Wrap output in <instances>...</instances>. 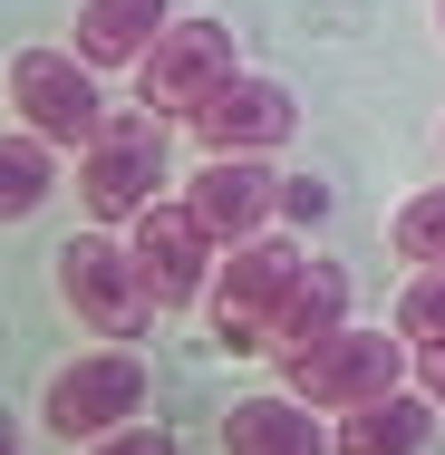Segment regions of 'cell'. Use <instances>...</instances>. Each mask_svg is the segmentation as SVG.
<instances>
[{
	"instance_id": "5bb4252c",
	"label": "cell",
	"mask_w": 445,
	"mask_h": 455,
	"mask_svg": "<svg viewBox=\"0 0 445 455\" xmlns=\"http://www.w3.org/2000/svg\"><path fill=\"white\" fill-rule=\"evenodd\" d=\"M330 330H349V272H339V262H310V272L290 281L271 339H281V349H310V339H330Z\"/></svg>"
},
{
	"instance_id": "7a4b0ae2",
	"label": "cell",
	"mask_w": 445,
	"mask_h": 455,
	"mask_svg": "<svg viewBox=\"0 0 445 455\" xmlns=\"http://www.w3.org/2000/svg\"><path fill=\"white\" fill-rule=\"evenodd\" d=\"M59 291H68V310L88 320L97 339H146V320L165 310L126 233H68L59 243Z\"/></svg>"
},
{
	"instance_id": "e0dca14e",
	"label": "cell",
	"mask_w": 445,
	"mask_h": 455,
	"mask_svg": "<svg viewBox=\"0 0 445 455\" xmlns=\"http://www.w3.org/2000/svg\"><path fill=\"white\" fill-rule=\"evenodd\" d=\"M387 243L407 252V272H417V262H445V184H426V194H407V204H397Z\"/></svg>"
},
{
	"instance_id": "d6986e66",
	"label": "cell",
	"mask_w": 445,
	"mask_h": 455,
	"mask_svg": "<svg viewBox=\"0 0 445 455\" xmlns=\"http://www.w3.org/2000/svg\"><path fill=\"white\" fill-rule=\"evenodd\" d=\"M417 387H426V397L445 407V349H417Z\"/></svg>"
},
{
	"instance_id": "277c9868",
	"label": "cell",
	"mask_w": 445,
	"mask_h": 455,
	"mask_svg": "<svg viewBox=\"0 0 445 455\" xmlns=\"http://www.w3.org/2000/svg\"><path fill=\"white\" fill-rule=\"evenodd\" d=\"M155 184H165V116H155V107L107 116L97 146H88V165H78L88 213H97V223H136V213L155 204Z\"/></svg>"
},
{
	"instance_id": "2e32d148",
	"label": "cell",
	"mask_w": 445,
	"mask_h": 455,
	"mask_svg": "<svg viewBox=\"0 0 445 455\" xmlns=\"http://www.w3.org/2000/svg\"><path fill=\"white\" fill-rule=\"evenodd\" d=\"M397 339L407 349H445V262H417L397 291Z\"/></svg>"
},
{
	"instance_id": "9c48e42d",
	"label": "cell",
	"mask_w": 445,
	"mask_h": 455,
	"mask_svg": "<svg viewBox=\"0 0 445 455\" xmlns=\"http://www.w3.org/2000/svg\"><path fill=\"white\" fill-rule=\"evenodd\" d=\"M126 243H136V262H146V281H155L165 310L203 300V281L223 272V262H213V233L194 223V204H146V213L126 223Z\"/></svg>"
},
{
	"instance_id": "52a82bcc",
	"label": "cell",
	"mask_w": 445,
	"mask_h": 455,
	"mask_svg": "<svg viewBox=\"0 0 445 455\" xmlns=\"http://www.w3.org/2000/svg\"><path fill=\"white\" fill-rule=\"evenodd\" d=\"M310 272V252L290 243V233H252V243H233L223 252V272H213V310L233 320V339H271V320H281V300H290V281Z\"/></svg>"
},
{
	"instance_id": "4fadbf2b",
	"label": "cell",
	"mask_w": 445,
	"mask_h": 455,
	"mask_svg": "<svg viewBox=\"0 0 445 455\" xmlns=\"http://www.w3.org/2000/svg\"><path fill=\"white\" fill-rule=\"evenodd\" d=\"M426 427H436V407H426L417 387H387V397H368V407L339 417L330 446H339V455H417V446H426Z\"/></svg>"
},
{
	"instance_id": "9a60e30c",
	"label": "cell",
	"mask_w": 445,
	"mask_h": 455,
	"mask_svg": "<svg viewBox=\"0 0 445 455\" xmlns=\"http://www.w3.org/2000/svg\"><path fill=\"white\" fill-rule=\"evenodd\" d=\"M49 156H59V146H49V136H29V126H10V136H0V213H10V223H29V213L49 204V175H59Z\"/></svg>"
},
{
	"instance_id": "6da1fadb",
	"label": "cell",
	"mask_w": 445,
	"mask_h": 455,
	"mask_svg": "<svg viewBox=\"0 0 445 455\" xmlns=\"http://www.w3.org/2000/svg\"><path fill=\"white\" fill-rule=\"evenodd\" d=\"M146 359H136V339H107L88 359H68L49 387H39V427L59 436V446H97V436H116V427H136V407H146Z\"/></svg>"
},
{
	"instance_id": "7c38bea8",
	"label": "cell",
	"mask_w": 445,
	"mask_h": 455,
	"mask_svg": "<svg viewBox=\"0 0 445 455\" xmlns=\"http://www.w3.org/2000/svg\"><path fill=\"white\" fill-rule=\"evenodd\" d=\"M223 455H339V446L320 436L310 397H242L223 417Z\"/></svg>"
},
{
	"instance_id": "ac0fdd59",
	"label": "cell",
	"mask_w": 445,
	"mask_h": 455,
	"mask_svg": "<svg viewBox=\"0 0 445 455\" xmlns=\"http://www.w3.org/2000/svg\"><path fill=\"white\" fill-rule=\"evenodd\" d=\"M88 455H175V436H155V427H116V436H97Z\"/></svg>"
},
{
	"instance_id": "ba28073f",
	"label": "cell",
	"mask_w": 445,
	"mask_h": 455,
	"mask_svg": "<svg viewBox=\"0 0 445 455\" xmlns=\"http://www.w3.org/2000/svg\"><path fill=\"white\" fill-rule=\"evenodd\" d=\"M281 156H213L203 175H194V223L213 233V252H233V243H252V233H271V213H281Z\"/></svg>"
},
{
	"instance_id": "ffe728a7",
	"label": "cell",
	"mask_w": 445,
	"mask_h": 455,
	"mask_svg": "<svg viewBox=\"0 0 445 455\" xmlns=\"http://www.w3.org/2000/svg\"><path fill=\"white\" fill-rule=\"evenodd\" d=\"M436 29H445V0H436Z\"/></svg>"
},
{
	"instance_id": "8992f818",
	"label": "cell",
	"mask_w": 445,
	"mask_h": 455,
	"mask_svg": "<svg viewBox=\"0 0 445 455\" xmlns=\"http://www.w3.org/2000/svg\"><path fill=\"white\" fill-rule=\"evenodd\" d=\"M10 107H20V126L49 136V146H97V126H107L97 68L78 49H20V59H10Z\"/></svg>"
},
{
	"instance_id": "8fae6325",
	"label": "cell",
	"mask_w": 445,
	"mask_h": 455,
	"mask_svg": "<svg viewBox=\"0 0 445 455\" xmlns=\"http://www.w3.org/2000/svg\"><path fill=\"white\" fill-rule=\"evenodd\" d=\"M175 29V10L165 0H78V29H68V49L88 59V68H146V49Z\"/></svg>"
},
{
	"instance_id": "5b68a950",
	"label": "cell",
	"mask_w": 445,
	"mask_h": 455,
	"mask_svg": "<svg viewBox=\"0 0 445 455\" xmlns=\"http://www.w3.org/2000/svg\"><path fill=\"white\" fill-rule=\"evenodd\" d=\"M233 78H242V68H233V29H223V20H175V29L146 49V68H136V107L194 126Z\"/></svg>"
},
{
	"instance_id": "3957f363",
	"label": "cell",
	"mask_w": 445,
	"mask_h": 455,
	"mask_svg": "<svg viewBox=\"0 0 445 455\" xmlns=\"http://www.w3.org/2000/svg\"><path fill=\"white\" fill-rule=\"evenodd\" d=\"M281 387L290 397H310V407H368V397H387V387H407V339L397 330H330V339H310V349H281Z\"/></svg>"
},
{
	"instance_id": "30bf717a",
	"label": "cell",
	"mask_w": 445,
	"mask_h": 455,
	"mask_svg": "<svg viewBox=\"0 0 445 455\" xmlns=\"http://www.w3.org/2000/svg\"><path fill=\"white\" fill-rule=\"evenodd\" d=\"M194 136H203L213 156H281V146L300 136V97L281 88V78H233V88L194 116Z\"/></svg>"
}]
</instances>
